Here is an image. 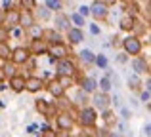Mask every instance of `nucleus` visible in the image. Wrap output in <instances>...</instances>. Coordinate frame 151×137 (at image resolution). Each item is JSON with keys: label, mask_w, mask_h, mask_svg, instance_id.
Returning <instances> with one entry per match:
<instances>
[{"label": "nucleus", "mask_w": 151, "mask_h": 137, "mask_svg": "<svg viewBox=\"0 0 151 137\" xmlns=\"http://www.w3.org/2000/svg\"><path fill=\"white\" fill-rule=\"evenodd\" d=\"M98 120H100L98 111L90 105L77 109V112H75V124H78L82 130H94L98 126Z\"/></svg>", "instance_id": "f257e3e1"}, {"label": "nucleus", "mask_w": 151, "mask_h": 137, "mask_svg": "<svg viewBox=\"0 0 151 137\" xmlns=\"http://www.w3.org/2000/svg\"><path fill=\"white\" fill-rule=\"evenodd\" d=\"M75 112H77V109L59 111L58 114L54 116V128L59 133H71V131H73V128L77 126V124H75Z\"/></svg>", "instance_id": "f03ea898"}, {"label": "nucleus", "mask_w": 151, "mask_h": 137, "mask_svg": "<svg viewBox=\"0 0 151 137\" xmlns=\"http://www.w3.org/2000/svg\"><path fill=\"white\" fill-rule=\"evenodd\" d=\"M55 76H77L81 72V67H78L77 59L75 57H63V59L55 61Z\"/></svg>", "instance_id": "7ed1b4c3"}, {"label": "nucleus", "mask_w": 151, "mask_h": 137, "mask_svg": "<svg viewBox=\"0 0 151 137\" xmlns=\"http://www.w3.org/2000/svg\"><path fill=\"white\" fill-rule=\"evenodd\" d=\"M121 48L122 53H126L128 57H136L144 53V42H142V38L134 36V34H126L124 38H121Z\"/></svg>", "instance_id": "20e7f679"}, {"label": "nucleus", "mask_w": 151, "mask_h": 137, "mask_svg": "<svg viewBox=\"0 0 151 137\" xmlns=\"http://www.w3.org/2000/svg\"><path fill=\"white\" fill-rule=\"evenodd\" d=\"M88 8H90V17L96 23H105L111 13V8L105 6L101 0H94L92 4H88Z\"/></svg>", "instance_id": "39448f33"}, {"label": "nucleus", "mask_w": 151, "mask_h": 137, "mask_svg": "<svg viewBox=\"0 0 151 137\" xmlns=\"http://www.w3.org/2000/svg\"><path fill=\"white\" fill-rule=\"evenodd\" d=\"M128 63H130V67H132L134 74H138V76H149V74H151L149 57H145V55H136V57H130Z\"/></svg>", "instance_id": "423d86ee"}, {"label": "nucleus", "mask_w": 151, "mask_h": 137, "mask_svg": "<svg viewBox=\"0 0 151 137\" xmlns=\"http://www.w3.org/2000/svg\"><path fill=\"white\" fill-rule=\"evenodd\" d=\"M31 57H33V55H31L27 44H19V46H15V48H12L10 61L15 65V67H23V65H25L27 61L31 59Z\"/></svg>", "instance_id": "0eeeda50"}, {"label": "nucleus", "mask_w": 151, "mask_h": 137, "mask_svg": "<svg viewBox=\"0 0 151 137\" xmlns=\"http://www.w3.org/2000/svg\"><path fill=\"white\" fill-rule=\"evenodd\" d=\"M111 93H101V92H96L90 95V107H94L98 112L105 111V109H111Z\"/></svg>", "instance_id": "6e6552de"}, {"label": "nucleus", "mask_w": 151, "mask_h": 137, "mask_svg": "<svg viewBox=\"0 0 151 137\" xmlns=\"http://www.w3.org/2000/svg\"><path fill=\"white\" fill-rule=\"evenodd\" d=\"M46 55H50V57H54L55 61L58 59H63V57H75V53H73V48H71L69 44H55V46H48V53Z\"/></svg>", "instance_id": "1a4fd4ad"}, {"label": "nucleus", "mask_w": 151, "mask_h": 137, "mask_svg": "<svg viewBox=\"0 0 151 137\" xmlns=\"http://www.w3.org/2000/svg\"><path fill=\"white\" fill-rule=\"evenodd\" d=\"M63 38H65V44H69L71 48L82 44L84 42V29H77V27H69V29L63 33Z\"/></svg>", "instance_id": "9d476101"}, {"label": "nucleus", "mask_w": 151, "mask_h": 137, "mask_svg": "<svg viewBox=\"0 0 151 137\" xmlns=\"http://www.w3.org/2000/svg\"><path fill=\"white\" fill-rule=\"evenodd\" d=\"M77 88L82 89L84 93H88V95H92V93L98 92V78L92 76V74H82L77 82Z\"/></svg>", "instance_id": "9b49d317"}, {"label": "nucleus", "mask_w": 151, "mask_h": 137, "mask_svg": "<svg viewBox=\"0 0 151 137\" xmlns=\"http://www.w3.org/2000/svg\"><path fill=\"white\" fill-rule=\"evenodd\" d=\"M44 89V80H42L38 74H31V76H25V92L27 93H40Z\"/></svg>", "instance_id": "f8f14e48"}, {"label": "nucleus", "mask_w": 151, "mask_h": 137, "mask_svg": "<svg viewBox=\"0 0 151 137\" xmlns=\"http://www.w3.org/2000/svg\"><path fill=\"white\" fill-rule=\"evenodd\" d=\"M50 21L54 23V27H52V29L59 31V33H65V31L71 27L69 13H67V11H58V13H54V15H52V19H50Z\"/></svg>", "instance_id": "ddd939ff"}, {"label": "nucleus", "mask_w": 151, "mask_h": 137, "mask_svg": "<svg viewBox=\"0 0 151 137\" xmlns=\"http://www.w3.org/2000/svg\"><path fill=\"white\" fill-rule=\"evenodd\" d=\"M42 40L48 46H55V44H63L65 38H63V33L52 29V27H44V31H42Z\"/></svg>", "instance_id": "4468645a"}, {"label": "nucleus", "mask_w": 151, "mask_h": 137, "mask_svg": "<svg viewBox=\"0 0 151 137\" xmlns=\"http://www.w3.org/2000/svg\"><path fill=\"white\" fill-rule=\"evenodd\" d=\"M75 57H77V61L81 63L78 67L92 69V67H94V59H96V53H94L90 48H82L78 53H75Z\"/></svg>", "instance_id": "2eb2a0df"}, {"label": "nucleus", "mask_w": 151, "mask_h": 137, "mask_svg": "<svg viewBox=\"0 0 151 137\" xmlns=\"http://www.w3.org/2000/svg\"><path fill=\"white\" fill-rule=\"evenodd\" d=\"M69 99H71V105H73V107H77V109L90 105V95H88V93H84L82 89H78V88H75L73 95H71Z\"/></svg>", "instance_id": "dca6fc26"}, {"label": "nucleus", "mask_w": 151, "mask_h": 137, "mask_svg": "<svg viewBox=\"0 0 151 137\" xmlns=\"http://www.w3.org/2000/svg\"><path fill=\"white\" fill-rule=\"evenodd\" d=\"M27 48H29L31 55L33 57H38V55H46L48 53V44H46L44 40H31L29 44H27Z\"/></svg>", "instance_id": "f3484780"}, {"label": "nucleus", "mask_w": 151, "mask_h": 137, "mask_svg": "<svg viewBox=\"0 0 151 137\" xmlns=\"http://www.w3.org/2000/svg\"><path fill=\"white\" fill-rule=\"evenodd\" d=\"M44 89L50 93L52 97H54V99H61V97H65V95H67V92L58 84V82H55V78H52V80L46 82V84H44Z\"/></svg>", "instance_id": "a211bd4d"}, {"label": "nucleus", "mask_w": 151, "mask_h": 137, "mask_svg": "<svg viewBox=\"0 0 151 137\" xmlns=\"http://www.w3.org/2000/svg\"><path fill=\"white\" fill-rule=\"evenodd\" d=\"M6 82H8V88L14 93H17V95L25 92V76H23V74H15V76H12L10 80H6Z\"/></svg>", "instance_id": "6ab92c4d"}, {"label": "nucleus", "mask_w": 151, "mask_h": 137, "mask_svg": "<svg viewBox=\"0 0 151 137\" xmlns=\"http://www.w3.org/2000/svg\"><path fill=\"white\" fill-rule=\"evenodd\" d=\"M33 25H37L33 11H31V10H19V27H21L23 31H27V29H31Z\"/></svg>", "instance_id": "aec40b11"}, {"label": "nucleus", "mask_w": 151, "mask_h": 137, "mask_svg": "<svg viewBox=\"0 0 151 137\" xmlns=\"http://www.w3.org/2000/svg\"><path fill=\"white\" fill-rule=\"evenodd\" d=\"M2 25L6 27L8 31H12V29H15V27H19V10H10V11H6Z\"/></svg>", "instance_id": "412c9836"}, {"label": "nucleus", "mask_w": 151, "mask_h": 137, "mask_svg": "<svg viewBox=\"0 0 151 137\" xmlns=\"http://www.w3.org/2000/svg\"><path fill=\"white\" fill-rule=\"evenodd\" d=\"M33 15H35V21L37 23H48L54 13H52L50 10H46L42 4H37V8L33 10Z\"/></svg>", "instance_id": "4be33fe9"}, {"label": "nucleus", "mask_w": 151, "mask_h": 137, "mask_svg": "<svg viewBox=\"0 0 151 137\" xmlns=\"http://www.w3.org/2000/svg\"><path fill=\"white\" fill-rule=\"evenodd\" d=\"M136 19L138 17H132V15H128V13H121V17H119V29H121L122 33L130 34L132 33L134 23H136Z\"/></svg>", "instance_id": "5701e85b"}, {"label": "nucleus", "mask_w": 151, "mask_h": 137, "mask_svg": "<svg viewBox=\"0 0 151 137\" xmlns=\"http://www.w3.org/2000/svg\"><path fill=\"white\" fill-rule=\"evenodd\" d=\"M98 116L101 118L103 126H105V128H109V130H113L115 122H117V118H115V111H113V109H105V111L98 112Z\"/></svg>", "instance_id": "b1692460"}, {"label": "nucleus", "mask_w": 151, "mask_h": 137, "mask_svg": "<svg viewBox=\"0 0 151 137\" xmlns=\"http://www.w3.org/2000/svg\"><path fill=\"white\" fill-rule=\"evenodd\" d=\"M130 34H134V36H138V38H144L145 34H149V25L144 23L142 19H136V23H134L132 33H130Z\"/></svg>", "instance_id": "393cba45"}, {"label": "nucleus", "mask_w": 151, "mask_h": 137, "mask_svg": "<svg viewBox=\"0 0 151 137\" xmlns=\"http://www.w3.org/2000/svg\"><path fill=\"white\" fill-rule=\"evenodd\" d=\"M142 84H144V78L138 76V74H128V78H126V86H128L130 92H140L142 89Z\"/></svg>", "instance_id": "a878e982"}, {"label": "nucleus", "mask_w": 151, "mask_h": 137, "mask_svg": "<svg viewBox=\"0 0 151 137\" xmlns=\"http://www.w3.org/2000/svg\"><path fill=\"white\" fill-rule=\"evenodd\" d=\"M42 6H44L46 10H50L52 13H58V11H63V8H65V0H44Z\"/></svg>", "instance_id": "bb28decb"}, {"label": "nucleus", "mask_w": 151, "mask_h": 137, "mask_svg": "<svg viewBox=\"0 0 151 137\" xmlns=\"http://www.w3.org/2000/svg\"><path fill=\"white\" fill-rule=\"evenodd\" d=\"M42 31H44V27L37 23V25H33L31 29L25 31V36L29 38V42L31 40H40V38H42Z\"/></svg>", "instance_id": "cd10ccee"}, {"label": "nucleus", "mask_w": 151, "mask_h": 137, "mask_svg": "<svg viewBox=\"0 0 151 137\" xmlns=\"http://www.w3.org/2000/svg\"><path fill=\"white\" fill-rule=\"evenodd\" d=\"M35 109H37V112L40 116H46V112H48V109H50V101L44 99V97H37V99H35Z\"/></svg>", "instance_id": "c85d7f7f"}, {"label": "nucleus", "mask_w": 151, "mask_h": 137, "mask_svg": "<svg viewBox=\"0 0 151 137\" xmlns=\"http://www.w3.org/2000/svg\"><path fill=\"white\" fill-rule=\"evenodd\" d=\"M69 21H71V27H77V29H84L86 27V19L82 15H78L77 11H69Z\"/></svg>", "instance_id": "c756f323"}, {"label": "nucleus", "mask_w": 151, "mask_h": 137, "mask_svg": "<svg viewBox=\"0 0 151 137\" xmlns=\"http://www.w3.org/2000/svg\"><path fill=\"white\" fill-rule=\"evenodd\" d=\"M98 92H101V93H111L113 92V84H111L109 76H101L100 80H98Z\"/></svg>", "instance_id": "7c9ffc66"}, {"label": "nucleus", "mask_w": 151, "mask_h": 137, "mask_svg": "<svg viewBox=\"0 0 151 137\" xmlns=\"http://www.w3.org/2000/svg\"><path fill=\"white\" fill-rule=\"evenodd\" d=\"M2 70H4V76H6V80H10L12 76L19 74V67H15L12 61H6V63H2Z\"/></svg>", "instance_id": "2f4dec72"}, {"label": "nucleus", "mask_w": 151, "mask_h": 137, "mask_svg": "<svg viewBox=\"0 0 151 137\" xmlns=\"http://www.w3.org/2000/svg\"><path fill=\"white\" fill-rule=\"evenodd\" d=\"M10 55H12V46H10V42H0V63L10 61Z\"/></svg>", "instance_id": "473e14b6"}, {"label": "nucleus", "mask_w": 151, "mask_h": 137, "mask_svg": "<svg viewBox=\"0 0 151 137\" xmlns=\"http://www.w3.org/2000/svg\"><path fill=\"white\" fill-rule=\"evenodd\" d=\"M94 67H98L100 70L109 69V57L105 53H96V59H94Z\"/></svg>", "instance_id": "72a5a7b5"}, {"label": "nucleus", "mask_w": 151, "mask_h": 137, "mask_svg": "<svg viewBox=\"0 0 151 137\" xmlns=\"http://www.w3.org/2000/svg\"><path fill=\"white\" fill-rule=\"evenodd\" d=\"M38 131H40V137H59V131L55 130L54 126H50V124L40 126V128H38Z\"/></svg>", "instance_id": "f704fd0d"}, {"label": "nucleus", "mask_w": 151, "mask_h": 137, "mask_svg": "<svg viewBox=\"0 0 151 137\" xmlns=\"http://www.w3.org/2000/svg\"><path fill=\"white\" fill-rule=\"evenodd\" d=\"M54 78H55V82H58L65 92H67V89H71V88H75V82H73V78H71V76H54Z\"/></svg>", "instance_id": "c9c22d12"}, {"label": "nucleus", "mask_w": 151, "mask_h": 137, "mask_svg": "<svg viewBox=\"0 0 151 137\" xmlns=\"http://www.w3.org/2000/svg\"><path fill=\"white\" fill-rule=\"evenodd\" d=\"M38 0H17V10H31L33 11L37 8Z\"/></svg>", "instance_id": "e433bc0d"}, {"label": "nucleus", "mask_w": 151, "mask_h": 137, "mask_svg": "<svg viewBox=\"0 0 151 137\" xmlns=\"http://www.w3.org/2000/svg\"><path fill=\"white\" fill-rule=\"evenodd\" d=\"M119 116H121L122 122H128V120L132 118V111H130L128 105H121V107H119Z\"/></svg>", "instance_id": "4c0bfd02"}, {"label": "nucleus", "mask_w": 151, "mask_h": 137, "mask_svg": "<svg viewBox=\"0 0 151 137\" xmlns=\"http://www.w3.org/2000/svg\"><path fill=\"white\" fill-rule=\"evenodd\" d=\"M86 27H88V33L92 34V36H101V27H100V23L92 21V23H86Z\"/></svg>", "instance_id": "58836bf2"}, {"label": "nucleus", "mask_w": 151, "mask_h": 137, "mask_svg": "<svg viewBox=\"0 0 151 137\" xmlns=\"http://www.w3.org/2000/svg\"><path fill=\"white\" fill-rule=\"evenodd\" d=\"M0 8H2L4 11L17 10V0H2V4H0Z\"/></svg>", "instance_id": "ea45409f"}, {"label": "nucleus", "mask_w": 151, "mask_h": 137, "mask_svg": "<svg viewBox=\"0 0 151 137\" xmlns=\"http://www.w3.org/2000/svg\"><path fill=\"white\" fill-rule=\"evenodd\" d=\"M109 97H111V109H113V111H119V107H121V105H124L119 93H113V95H109Z\"/></svg>", "instance_id": "a19ab883"}, {"label": "nucleus", "mask_w": 151, "mask_h": 137, "mask_svg": "<svg viewBox=\"0 0 151 137\" xmlns=\"http://www.w3.org/2000/svg\"><path fill=\"white\" fill-rule=\"evenodd\" d=\"M94 131H96V133H92L94 137H109V133H111V130L109 128H105V126H101V128H94Z\"/></svg>", "instance_id": "79ce46f5"}, {"label": "nucleus", "mask_w": 151, "mask_h": 137, "mask_svg": "<svg viewBox=\"0 0 151 137\" xmlns=\"http://www.w3.org/2000/svg\"><path fill=\"white\" fill-rule=\"evenodd\" d=\"M77 13L78 15H82V17H90V8H88V4H81V6H77Z\"/></svg>", "instance_id": "37998d69"}, {"label": "nucleus", "mask_w": 151, "mask_h": 137, "mask_svg": "<svg viewBox=\"0 0 151 137\" xmlns=\"http://www.w3.org/2000/svg\"><path fill=\"white\" fill-rule=\"evenodd\" d=\"M10 31L6 29L4 25H0V42H10Z\"/></svg>", "instance_id": "c03bdc74"}, {"label": "nucleus", "mask_w": 151, "mask_h": 137, "mask_svg": "<svg viewBox=\"0 0 151 137\" xmlns=\"http://www.w3.org/2000/svg\"><path fill=\"white\" fill-rule=\"evenodd\" d=\"M140 101L144 105L151 103V92H147V89H140Z\"/></svg>", "instance_id": "a18cd8bd"}, {"label": "nucleus", "mask_w": 151, "mask_h": 137, "mask_svg": "<svg viewBox=\"0 0 151 137\" xmlns=\"http://www.w3.org/2000/svg\"><path fill=\"white\" fill-rule=\"evenodd\" d=\"M128 59H130V57L128 55H126V53H115V61H117V63L119 65H126V63H128Z\"/></svg>", "instance_id": "49530a36"}, {"label": "nucleus", "mask_w": 151, "mask_h": 137, "mask_svg": "<svg viewBox=\"0 0 151 137\" xmlns=\"http://www.w3.org/2000/svg\"><path fill=\"white\" fill-rule=\"evenodd\" d=\"M109 40H111V42H107V46H109V48H117V46H121V38H119L117 34H113Z\"/></svg>", "instance_id": "de8ad7c7"}, {"label": "nucleus", "mask_w": 151, "mask_h": 137, "mask_svg": "<svg viewBox=\"0 0 151 137\" xmlns=\"http://www.w3.org/2000/svg\"><path fill=\"white\" fill-rule=\"evenodd\" d=\"M142 135H144V137H149L151 135V122H149V120L144 124V128H142Z\"/></svg>", "instance_id": "09e8293b"}, {"label": "nucleus", "mask_w": 151, "mask_h": 137, "mask_svg": "<svg viewBox=\"0 0 151 137\" xmlns=\"http://www.w3.org/2000/svg\"><path fill=\"white\" fill-rule=\"evenodd\" d=\"M37 130H38V124H29V126H27V133H37Z\"/></svg>", "instance_id": "8fccbe9b"}, {"label": "nucleus", "mask_w": 151, "mask_h": 137, "mask_svg": "<svg viewBox=\"0 0 151 137\" xmlns=\"http://www.w3.org/2000/svg\"><path fill=\"white\" fill-rule=\"evenodd\" d=\"M101 2L105 4V6H109V8H113V6H117V4H119L117 0H101Z\"/></svg>", "instance_id": "3c124183"}, {"label": "nucleus", "mask_w": 151, "mask_h": 137, "mask_svg": "<svg viewBox=\"0 0 151 137\" xmlns=\"http://www.w3.org/2000/svg\"><path fill=\"white\" fill-rule=\"evenodd\" d=\"M109 137H126V135H122V133H119V131L111 130V133H109Z\"/></svg>", "instance_id": "603ef678"}, {"label": "nucleus", "mask_w": 151, "mask_h": 137, "mask_svg": "<svg viewBox=\"0 0 151 137\" xmlns=\"http://www.w3.org/2000/svg\"><path fill=\"white\" fill-rule=\"evenodd\" d=\"M119 4H122V6H128V4H132V2H136V0H117Z\"/></svg>", "instance_id": "864d4df0"}, {"label": "nucleus", "mask_w": 151, "mask_h": 137, "mask_svg": "<svg viewBox=\"0 0 151 137\" xmlns=\"http://www.w3.org/2000/svg\"><path fill=\"white\" fill-rule=\"evenodd\" d=\"M0 82H6V76H4V70H2V63H0Z\"/></svg>", "instance_id": "5fc2aeb1"}, {"label": "nucleus", "mask_w": 151, "mask_h": 137, "mask_svg": "<svg viewBox=\"0 0 151 137\" xmlns=\"http://www.w3.org/2000/svg\"><path fill=\"white\" fill-rule=\"evenodd\" d=\"M4 15H6V11H4L2 8H0V25H2V23H4Z\"/></svg>", "instance_id": "6e6d98bb"}, {"label": "nucleus", "mask_w": 151, "mask_h": 137, "mask_svg": "<svg viewBox=\"0 0 151 137\" xmlns=\"http://www.w3.org/2000/svg\"><path fill=\"white\" fill-rule=\"evenodd\" d=\"M78 137H94V135H92V133H88V131H84V133H81Z\"/></svg>", "instance_id": "4d7b16f0"}, {"label": "nucleus", "mask_w": 151, "mask_h": 137, "mask_svg": "<svg viewBox=\"0 0 151 137\" xmlns=\"http://www.w3.org/2000/svg\"><path fill=\"white\" fill-rule=\"evenodd\" d=\"M37 137H40V135H37Z\"/></svg>", "instance_id": "13d9d810"}]
</instances>
